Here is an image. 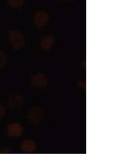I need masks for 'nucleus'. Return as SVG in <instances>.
<instances>
[{
  "mask_svg": "<svg viewBox=\"0 0 138 154\" xmlns=\"http://www.w3.org/2000/svg\"><path fill=\"white\" fill-rule=\"evenodd\" d=\"M53 43H54V40L51 35H46L43 37L41 40V47L44 49H50L53 45Z\"/></svg>",
  "mask_w": 138,
  "mask_h": 154,
  "instance_id": "20e7f679",
  "label": "nucleus"
},
{
  "mask_svg": "<svg viewBox=\"0 0 138 154\" xmlns=\"http://www.w3.org/2000/svg\"><path fill=\"white\" fill-rule=\"evenodd\" d=\"M32 83L33 85L36 88H43L47 85L48 79L43 74H36L32 77Z\"/></svg>",
  "mask_w": 138,
  "mask_h": 154,
  "instance_id": "7ed1b4c3",
  "label": "nucleus"
},
{
  "mask_svg": "<svg viewBox=\"0 0 138 154\" xmlns=\"http://www.w3.org/2000/svg\"><path fill=\"white\" fill-rule=\"evenodd\" d=\"M9 44L16 50H20L25 48V38L22 32L18 30H12L8 35Z\"/></svg>",
  "mask_w": 138,
  "mask_h": 154,
  "instance_id": "f257e3e1",
  "label": "nucleus"
},
{
  "mask_svg": "<svg viewBox=\"0 0 138 154\" xmlns=\"http://www.w3.org/2000/svg\"><path fill=\"white\" fill-rule=\"evenodd\" d=\"M8 4L11 7L13 8H17V7H20L23 5L25 3V1L22 0H19V1H16V0H9L7 1Z\"/></svg>",
  "mask_w": 138,
  "mask_h": 154,
  "instance_id": "423d86ee",
  "label": "nucleus"
},
{
  "mask_svg": "<svg viewBox=\"0 0 138 154\" xmlns=\"http://www.w3.org/2000/svg\"><path fill=\"white\" fill-rule=\"evenodd\" d=\"M7 61V54L2 51H0V70L5 66Z\"/></svg>",
  "mask_w": 138,
  "mask_h": 154,
  "instance_id": "39448f33",
  "label": "nucleus"
},
{
  "mask_svg": "<svg viewBox=\"0 0 138 154\" xmlns=\"http://www.w3.org/2000/svg\"></svg>",
  "mask_w": 138,
  "mask_h": 154,
  "instance_id": "0eeeda50",
  "label": "nucleus"
},
{
  "mask_svg": "<svg viewBox=\"0 0 138 154\" xmlns=\"http://www.w3.org/2000/svg\"><path fill=\"white\" fill-rule=\"evenodd\" d=\"M49 16L46 11H40L36 12L33 18V22L35 26L41 28L44 26L48 22Z\"/></svg>",
  "mask_w": 138,
  "mask_h": 154,
  "instance_id": "f03ea898",
  "label": "nucleus"
}]
</instances>
